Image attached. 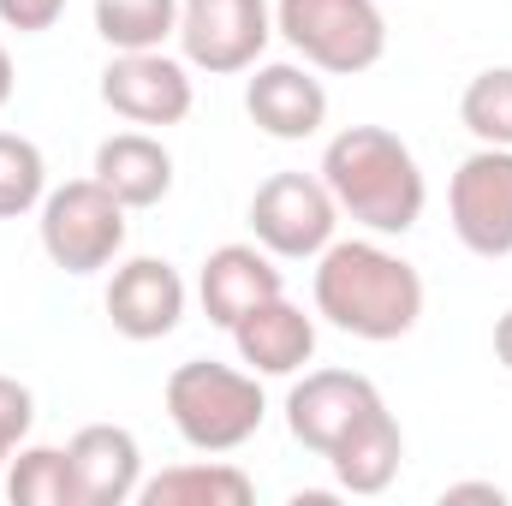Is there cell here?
<instances>
[{
    "label": "cell",
    "mask_w": 512,
    "mask_h": 506,
    "mask_svg": "<svg viewBox=\"0 0 512 506\" xmlns=\"http://www.w3.org/2000/svg\"><path fill=\"white\" fill-rule=\"evenodd\" d=\"M66 465L78 483V506H126L143 489V447L120 423H84L66 441Z\"/></svg>",
    "instance_id": "13"
},
{
    "label": "cell",
    "mask_w": 512,
    "mask_h": 506,
    "mask_svg": "<svg viewBox=\"0 0 512 506\" xmlns=\"http://www.w3.org/2000/svg\"><path fill=\"white\" fill-rule=\"evenodd\" d=\"M137 501L143 506H251L256 483L227 459H191V465H167V471L143 477Z\"/></svg>",
    "instance_id": "18"
},
{
    "label": "cell",
    "mask_w": 512,
    "mask_h": 506,
    "mask_svg": "<svg viewBox=\"0 0 512 506\" xmlns=\"http://www.w3.org/2000/svg\"><path fill=\"white\" fill-rule=\"evenodd\" d=\"M316 316L352 340H405L423 322V274L376 239H334L310 274Z\"/></svg>",
    "instance_id": "1"
},
{
    "label": "cell",
    "mask_w": 512,
    "mask_h": 506,
    "mask_svg": "<svg viewBox=\"0 0 512 506\" xmlns=\"http://www.w3.org/2000/svg\"><path fill=\"white\" fill-rule=\"evenodd\" d=\"M399 459H405V429H399V417H393L387 405L328 453L334 483H340L346 495H382L387 483L399 477Z\"/></svg>",
    "instance_id": "17"
},
{
    "label": "cell",
    "mask_w": 512,
    "mask_h": 506,
    "mask_svg": "<svg viewBox=\"0 0 512 506\" xmlns=\"http://www.w3.org/2000/svg\"><path fill=\"white\" fill-rule=\"evenodd\" d=\"M316 173L334 191L340 215H352L376 239H405L423 221L429 179H423L411 143L393 137L387 126H346L340 137H328Z\"/></svg>",
    "instance_id": "2"
},
{
    "label": "cell",
    "mask_w": 512,
    "mask_h": 506,
    "mask_svg": "<svg viewBox=\"0 0 512 506\" xmlns=\"http://www.w3.org/2000/svg\"><path fill=\"white\" fill-rule=\"evenodd\" d=\"M60 12H66V0H0V24L18 30V36H42V30H54Z\"/></svg>",
    "instance_id": "24"
},
{
    "label": "cell",
    "mask_w": 512,
    "mask_h": 506,
    "mask_svg": "<svg viewBox=\"0 0 512 506\" xmlns=\"http://www.w3.org/2000/svg\"><path fill=\"white\" fill-rule=\"evenodd\" d=\"M274 30L328 78H358L387 54V18L376 0H280Z\"/></svg>",
    "instance_id": "4"
},
{
    "label": "cell",
    "mask_w": 512,
    "mask_h": 506,
    "mask_svg": "<svg viewBox=\"0 0 512 506\" xmlns=\"http://www.w3.org/2000/svg\"><path fill=\"white\" fill-rule=\"evenodd\" d=\"M48 197V161L30 137L0 131V221H18L30 209H42Z\"/></svg>",
    "instance_id": "22"
},
{
    "label": "cell",
    "mask_w": 512,
    "mask_h": 506,
    "mask_svg": "<svg viewBox=\"0 0 512 506\" xmlns=\"http://www.w3.org/2000/svg\"><path fill=\"white\" fill-rule=\"evenodd\" d=\"M126 209H155L173 191V149L149 131H114L96 143V167H90Z\"/></svg>",
    "instance_id": "16"
},
{
    "label": "cell",
    "mask_w": 512,
    "mask_h": 506,
    "mask_svg": "<svg viewBox=\"0 0 512 506\" xmlns=\"http://www.w3.org/2000/svg\"><path fill=\"white\" fill-rule=\"evenodd\" d=\"M459 126L471 131L477 143L512 149V66H489L465 84L459 96Z\"/></svg>",
    "instance_id": "21"
},
{
    "label": "cell",
    "mask_w": 512,
    "mask_h": 506,
    "mask_svg": "<svg viewBox=\"0 0 512 506\" xmlns=\"http://www.w3.org/2000/svg\"><path fill=\"white\" fill-rule=\"evenodd\" d=\"M274 36L268 0H179V48L185 66L209 78L251 72Z\"/></svg>",
    "instance_id": "8"
},
{
    "label": "cell",
    "mask_w": 512,
    "mask_h": 506,
    "mask_svg": "<svg viewBox=\"0 0 512 506\" xmlns=\"http://www.w3.org/2000/svg\"><path fill=\"white\" fill-rule=\"evenodd\" d=\"M233 346H239V364L251 376H298L316 358V316H304L280 292L233 322Z\"/></svg>",
    "instance_id": "15"
},
{
    "label": "cell",
    "mask_w": 512,
    "mask_h": 506,
    "mask_svg": "<svg viewBox=\"0 0 512 506\" xmlns=\"http://www.w3.org/2000/svg\"><path fill=\"white\" fill-rule=\"evenodd\" d=\"M340 203L322 173H268L251 197V239L274 262H316L334 245Z\"/></svg>",
    "instance_id": "6"
},
{
    "label": "cell",
    "mask_w": 512,
    "mask_h": 506,
    "mask_svg": "<svg viewBox=\"0 0 512 506\" xmlns=\"http://www.w3.org/2000/svg\"><path fill=\"white\" fill-rule=\"evenodd\" d=\"M96 36L114 54H143L179 36V0H96Z\"/></svg>",
    "instance_id": "19"
},
{
    "label": "cell",
    "mask_w": 512,
    "mask_h": 506,
    "mask_svg": "<svg viewBox=\"0 0 512 506\" xmlns=\"http://www.w3.org/2000/svg\"><path fill=\"white\" fill-rule=\"evenodd\" d=\"M6 495L12 506H78L66 447H18L6 465Z\"/></svg>",
    "instance_id": "20"
},
{
    "label": "cell",
    "mask_w": 512,
    "mask_h": 506,
    "mask_svg": "<svg viewBox=\"0 0 512 506\" xmlns=\"http://www.w3.org/2000/svg\"><path fill=\"white\" fill-rule=\"evenodd\" d=\"M30 423H36V393L18 376H0V477H6V465H12V453L24 447Z\"/></svg>",
    "instance_id": "23"
},
{
    "label": "cell",
    "mask_w": 512,
    "mask_h": 506,
    "mask_svg": "<svg viewBox=\"0 0 512 506\" xmlns=\"http://www.w3.org/2000/svg\"><path fill=\"white\" fill-rule=\"evenodd\" d=\"M286 286H280V268H274V256L262 251V245H221V251H209L203 262V274H197V298H203V316L215 322V328H227L233 334V322L239 316H251L256 304H268V298H280Z\"/></svg>",
    "instance_id": "14"
},
{
    "label": "cell",
    "mask_w": 512,
    "mask_h": 506,
    "mask_svg": "<svg viewBox=\"0 0 512 506\" xmlns=\"http://www.w3.org/2000/svg\"><path fill=\"white\" fill-rule=\"evenodd\" d=\"M447 221H453V239L471 256H483V262L512 256V149L483 143L477 155H465L453 167Z\"/></svg>",
    "instance_id": "7"
},
{
    "label": "cell",
    "mask_w": 512,
    "mask_h": 506,
    "mask_svg": "<svg viewBox=\"0 0 512 506\" xmlns=\"http://www.w3.org/2000/svg\"><path fill=\"white\" fill-rule=\"evenodd\" d=\"M108 322L137 346L167 340L185 322V274L167 256H131L108 280Z\"/></svg>",
    "instance_id": "11"
},
{
    "label": "cell",
    "mask_w": 512,
    "mask_h": 506,
    "mask_svg": "<svg viewBox=\"0 0 512 506\" xmlns=\"http://www.w3.org/2000/svg\"><path fill=\"white\" fill-rule=\"evenodd\" d=\"M102 102L126 120V126H179L197 102L185 60L143 48V54H114L102 66Z\"/></svg>",
    "instance_id": "10"
},
{
    "label": "cell",
    "mask_w": 512,
    "mask_h": 506,
    "mask_svg": "<svg viewBox=\"0 0 512 506\" xmlns=\"http://www.w3.org/2000/svg\"><path fill=\"white\" fill-rule=\"evenodd\" d=\"M441 501H489V506H501L507 501V489H501V483H447Z\"/></svg>",
    "instance_id": "25"
},
{
    "label": "cell",
    "mask_w": 512,
    "mask_h": 506,
    "mask_svg": "<svg viewBox=\"0 0 512 506\" xmlns=\"http://www.w3.org/2000/svg\"><path fill=\"white\" fill-rule=\"evenodd\" d=\"M12 84H18V72H12V54H6V42H0V108L12 102Z\"/></svg>",
    "instance_id": "27"
},
{
    "label": "cell",
    "mask_w": 512,
    "mask_h": 506,
    "mask_svg": "<svg viewBox=\"0 0 512 506\" xmlns=\"http://www.w3.org/2000/svg\"><path fill=\"white\" fill-rule=\"evenodd\" d=\"M245 114L274 143H304V137H316V131L328 126V90H322L316 66H304V60H268V66H251Z\"/></svg>",
    "instance_id": "12"
},
{
    "label": "cell",
    "mask_w": 512,
    "mask_h": 506,
    "mask_svg": "<svg viewBox=\"0 0 512 506\" xmlns=\"http://www.w3.org/2000/svg\"><path fill=\"white\" fill-rule=\"evenodd\" d=\"M126 203L90 173V179H66L42 197V251L66 274H102L114 256L126 251Z\"/></svg>",
    "instance_id": "5"
},
{
    "label": "cell",
    "mask_w": 512,
    "mask_h": 506,
    "mask_svg": "<svg viewBox=\"0 0 512 506\" xmlns=\"http://www.w3.org/2000/svg\"><path fill=\"white\" fill-rule=\"evenodd\" d=\"M495 358L512 370V310H501V322H495Z\"/></svg>",
    "instance_id": "26"
},
{
    "label": "cell",
    "mask_w": 512,
    "mask_h": 506,
    "mask_svg": "<svg viewBox=\"0 0 512 506\" xmlns=\"http://www.w3.org/2000/svg\"><path fill=\"white\" fill-rule=\"evenodd\" d=\"M382 387L358 370H310L304 381H292L286 393V429L298 447H310L316 459H328L352 429H364L382 411Z\"/></svg>",
    "instance_id": "9"
},
{
    "label": "cell",
    "mask_w": 512,
    "mask_h": 506,
    "mask_svg": "<svg viewBox=\"0 0 512 506\" xmlns=\"http://www.w3.org/2000/svg\"><path fill=\"white\" fill-rule=\"evenodd\" d=\"M161 405H167L179 441L197 453H239L268 417L262 376L215 364V358H185L161 387Z\"/></svg>",
    "instance_id": "3"
}]
</instances>
